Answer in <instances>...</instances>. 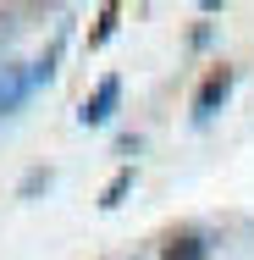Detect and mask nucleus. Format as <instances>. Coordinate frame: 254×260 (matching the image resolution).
<instances>
[{"label":"nucleus","mask_w":254,"mask_h":260,"mask_svg":"<svg viewBox=\"0 0 254 260\" xmlns=\"http://www.w3.org/2000/svg\"><path fill=\"white\" fill-rule=\"evenodd\" d=\"M232 83H238V67H227V61H215L210 72H204L199 94H194V122H210L221 105L232 100Z\"/></svg>","instance_id":"nucleus-1"},{"label":"nucleus","mask_w":254,"mask_h":260,"mask_svg":"<svg viewBox=\"0 0 254 260\" xmlns=\"http://www.w3.org/2000/svg\"><path fill=\"white\" fill-rule=\"evenodd\" d=\"M116 105H122V78H116V72H105L100 83L83 94V105H78V122H83V127H105V122L116 116Z\"/></svg>","instance_id":"nucleus-2"},{"label":"nucleus","mask_w":254,"mask_h":260,"mask_svg":"<svg viewBox=\"0 0 254 260\" xmlns=\"http://www.w3.org/2000/svg\"><path fill=\"white\" fill-rule=\"evenodd\" d=\"M33 94V72L17 67V61H0V116L22 111V100Z\"/></svg>","instance_id":"nucleus-3"},{"label":"nucleus","mask_w":254,"mask_h":260,"mask_svg":"<svg viewBox=\"0 0 254 260\" xmlns=\"http://www.w3.org/2000/svg\"><path fill=\"white\" fill-rule=\"evenodd\" d=\"M160 260H210V238L204 233H171L160 244Z\"/></svg>","instance_id":"nucleus-4"},{"label":"nucleus","mask_w":254,"mask_h":260,"mask_svg":"<svg viewBox=\"0 0 254 260\" xmlns=\"http://www.w3.org/2000/svg\"><path fill=\"white\" fill-rule=\"evenodd\" d=\"M127 188H133V166H122L111 183H105V194H100V210H116L122 200H127Z\"/></svg>","instance_id":"nucleus-5"},{"label":"nucleus","mask_w":254,"mask_h":260,"mask_svg":"<svg viewBox=\"0 0 254 260\" xmlns=\"http://www.w3.org/2000/svg\"><path fill=\"white\" fill-rule=\"evenodd\" d=\"M116 22H122V6H100V17H94V34H89V50H100L105 39L116 34Z\"/></svg>","instance_id":"nucleus-6"},{"label":"nucleus","mask_w":254,"mask_h":260,"mask_svg":"<svg viewBox=\"0 0 254 260\" xmlns=\"http://www.w3.org/2000/svg\"><path fill=\"white\" fill-rule=\"evenodd\" d=\"M55 183V172L50 166H33V172H22V183H17V200H33V194H45Z\"/></svg>","instance_id":"nucleus-7"},{"label":"nucleus","mask_w":254,"mask_h":260,"mask_svg":"<svg viewBox=\"0 0 254 260\" xmlns=\"http://www.w3.org/2000/svg\"><path fill=\"white\" fill-rule=\"evenodd\" d=\"M55 61H61V45H50V50H45L39 61H33V67H28V72H33V89H39V83H50V78H55Z\"/></svg>","instance_id":"nucleus-8"}]
</instances>
